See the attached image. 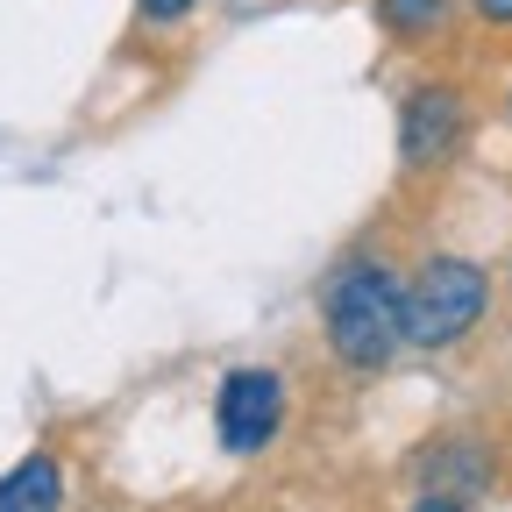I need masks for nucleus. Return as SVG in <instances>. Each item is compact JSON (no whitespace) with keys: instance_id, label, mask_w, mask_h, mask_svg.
Returning a JSON list of instances; mask_svg holds the SVG:
<instances>
[{"instance_id":"nucleus-5","label":"nucleus","mask_w":512,"mask_h":512,"mask_svg":"<svg viewBox=\"0 0 512 512\" xmlns=\"http://www.w3.org/2000/svg\"><path fill=\"white\" fill-rule=\"evenodd\" d=\"M413 470H420V491L427 498H470V491H484L491 484V456L470 441V434H441V441H427L420 456H413Z\"/></svg>"},{"instance_id":"nucleus-11","label":"nucleus","mask_w":512,"mask_h":512,"mask_svg":"<svg viewBox=\"0 0 512 512\" xmlns=\"http://www.w3.org/2000/svg\"><path fill=\"white\" fill-rule=\"evenodd\" d=\"M505 114H512V93H505Z\"/></svg>"},{"instance_id":"nucleus-3","label":"nucleus","mask_w":512,"mask_h":512,"mask_svg":"<svg viewBox=\"0 0 512 512\" xmlns=\"http://www.w3.org/2000/svg\"><path fill=\"white\" fill-rule=\"evenodd\" d=\"M463 143H470V100H463V86L420 79L399 100V164L406 171H441Z\"/></svg>"},{"instance_id":"nucleus-2","label":"nucleus","mask_w":512,"mask_h":512,"mask_svg":"<svg viewBox=\"0 0 512 512\" xmlns=\"http://www.w3.org/2000/svg\"><path fill=\"white\" fill-rule=\"evenodd\" d=\"M491 313V278L470 256H427L406 278V349H456Z\"/></svg>"},{"instance_id":"nucleus-12","label":"nucleus","mask_w":512,"mask_h":512,"mask_svg":"<svg viewBox=\"0 0 512 512\" xmlns=\"http://www.w3.org/2000/svg\"><path fill=\"white\" fill-rule=\"evenodd\" d=\"M505 292H512V271H505Z\"/></svg>"},{"instance_id":"nucleus-6","label":"nucleus","mask_w":512,"mask_h":512,"mask_svg":"<svg viewBox=\"0 0 512 512\" xmlns=\"http://www.w3.org/2000/svg\"><path fill=\"white\" fill-rule=\"evenodd\" d=\"M64 505V463L50 448H29V456L0 477V512H57Z\"/></svg>"},{"instance_id":"nucleus-1","label":"nucleus","mask_w":512,"mask_h":512,"mask_svg":"<svg viewBox=\"0 0 512 512\" xmlns=\"http://www.w3.org/2000/svg\"><path fill=\"white\" fill-rule=\"evenodd\" d=\"M320 328H328V349L342 356V370L377 377L406 342V278L384 256H349L320 292Z\"/></svg>"},{"instance_id":"nucleus-7","label":"nucleus","mask_w":512,"mask_h":512,"mask_svg":"<svg viewBox=\"0 0 512 512\" xmlns=\"http://www.w3.org/2000/svg\"><path fill=\"white\" fill-rule=\"evenodd\" d=\"M377 22L399 43H427V36L448 29V0H377Z\"/></svg>"},{"instance_id":"nucleus-10","label":"nucleus","mask_w":512,"mask_h":512,"mask_svg":"<svg viewBox=\"0 0 512 512\" xmlns=\"http://www.w3.org/2000/svg\"><path fill=\"white\" fill-rule=\"evenodd\" d=\"M406 512H470V505H456V498H420V505H406Z\"/></svg>"},{"instance_id":"nucleus-8","label":"nucleus","mask_w":512,"mask_h":512,"mask_svg":"<svg viewBox=\"0 0 512 512\" xmlns=\"http://www.w3.org/2000/svg\"><path fill=\"white\" fill-rule=\"evenodd\" d=\"M200 0H136V29H171V22H185Z\"/></svg>"},{"instance_id":"nucleus-4","label":"nucleus","mask_w":512,"mask_h":512,"mask_svg":"<svg viewBox=\"0 0 512 512\" xmlns=\"http://www.w3.org/2000/svg\"><path fill=\"white\" fill-rule=\"evenodd\" d=\"M278 420H285V384H278V370L235 363V370L214 384V434H221L228 456H256V448L278 434Z\"/></svg>"},{"instance_id":"nucleus-9","label":"nucleus","mask_w":512,"mask_h":512,"mask_svg":"<svg viewBox=\"0 0 512 512\" xmlns=\"http://www.w3.org/2000/svg\"><path fill=\"white\" fill-rule=\"evenodd\" d=\"M470 8H477L491 29H512V0H470Z\"/></svg>"}]
</instances>
